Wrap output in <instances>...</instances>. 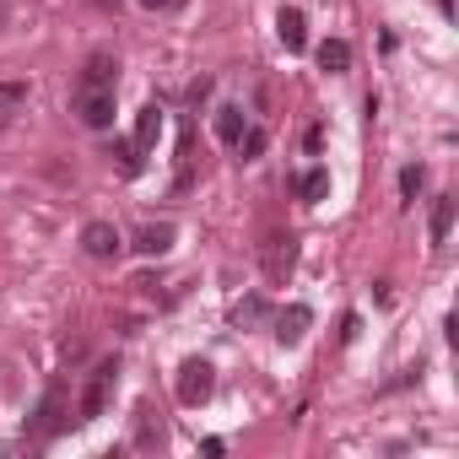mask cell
<instances>
[{
  "label": "cell",
  "mask_w": 459,
  "mask_h": 459,
  "mask_svg": "<svg viewBox=\"0 0 459 459\" xmlns=\"http://www.w3.org/2000/svg\"><path fill=\"white\" fill-rule=\"evenodd\" d=\"M276 33H281L287 55H303V49H308V22H303V12H298V6H287V12L276 17Z\"/></svg>",
  "instance_id": "cell-8"
},
{
  "label": "cell",
  "mask_w": 459,
  "mask_h": 459,
  "mask_svg": "<svg viewBox=\"0 0 459 459\" xmlns=\"http://www.w3.org/2000/svg\"><path fill=\"white\" fill-rule=\"evenodd\" d=\"M260 314H265V303H260V298H249V303H238V314H233V319H238V325H255Z\"/></svg>",
  "instance_id": "cell-21"
},
{
  "label": "cell",
  "mask_w": 459,
  "mask_h": 459,
  "mask_svg": "<svg viewBox=\"0 0 459 459\" xmlns=\"http://www.w3.org/2000/svg\"><path fill=\"white\" fill-rule=\"evenodd\" d=\"M28 103V82H0V130L12 125V114Z\"/></svg>",
  "instance_id": "cell-15"
},
{
  "label": "cell",
  "mask_w": 459,
  "mask_h": 459,
  "mask_svg": "<svg viewBox=\"0 0 459 459\" xmlns=\"http://www.w3.org/2000/svg\"><path fill=\"white\" fill-rule=\"evenodd\" d=\"M260 260H265V276L281 287V281L292 276V265H298V238H292V233H271L265 249H260Z\"/></svg>",
  "instance_id": "cell-4"
},
{
  "label": "cell",
  "mask_w": 459,
  "mask_h": 459,
  "mask_svg": "<svg viewBox=\"0 0 459 459\" xmlns=\"http://www.w3.org/2000/svg\"><path fill=\"white\" fill-rule=\"evenodd\" d=\"M238 146H244V157H260V152H265V130H244Z\"/></svg>",
  "instance_id": "cell-20"
},
{
  "label": "cell",
  "mask_w": 459,
  "mask_h": 459,
  "mask_svg": "<svg viewBox=\"0 0 459 459\" xmlns=\"http://www.w3.org/2000/svg\"><path fill=\"white\" fill-rule=\"evenodd\" d=\"M448 227H454V195H437V200H432V221H427V238L443 244Z\"/></svg>",
  "instance_id": "cell-14"
},
{
  "label": "cell",
  "mask_w": 459,
  "mask_h": 459,
  "mask_svg": "<svg viewBox=\"0 0 459 459\" xmlns=\"http://www.w3.org/2000/svg\"><path fill=\"white\" fill-rule=\"evenodd\" d=\"M135 448H162V421H157L152 405L135 411Z\"/></svg>",
  "instance_id": "cell-13"
},
{
  "label": "cell",
  "mask_w": 459,
  "mask_h": 459,
  "mask_svg": "<svg viewBox=\"0 0 459 459\" xmlns=\"http://www.w3.org/2000/svg\"><path fill=\"white\" fill-rule=\"evenodd\" d=\"M421 184H427V168H405V173H400V195H405V200H416Z\"/></svg>",
  "instance_id": "cell-19"
},
{
  "label": "cell",
  "mask_w": 459,
  "mask_h": 459,
  "mask_svg": "<svg viewBox=\"0 0 459 459\" xmlns=\"http://www.w3.org/2000/svg\"><path fill=\"white\" fill-rule=\"evenodd\" d=\"M308 325H314V314H308L303 303H292V308L276 319V341H281V346H298V341L308 335Z\"/></svg>",
  "instance_id": "cell-10"
},
{
  "label": "cell",
  "mask_w": 459,
  "mask_h": 459,
  "mask_svg": "<svg viewBox=\"0 0 459 459\" xmlns=\"http://www.w3.org/2000/svg\"><path fill=\"white\" fill-rule=\"evenodd\" d=\"M76 87H119V60H114L108 49H98V55L87 60V71H82Z\"/></svg>",
  "instance_id": "cell-9"
},
{
  "label": "cell",
  "mask_w": 459,
  "mask_h": 459,
  "mask_svg": "<svg viewBox=\"0 0 459 459\" xmlns=\"http://www.w3.org/2000/svg\"><path fill=\"white\" fill-rule=\"evenodd\" d=\"M157 135H162V108H157V103H146V108H141V119H135V135H130V141H135L141 152H152V146H157Z\"/></svg>",
  "instance_id": "cell-12"
},
{
  "label": "cell",
  "mask_w": 459,
  "mask_h": 459,
  "mask_svg": "<svg viewBox=\"0 0 459 459\" xmlns=\"http://www.w3.org/2000/svg\"><path fill=\"white\" fill-rule=\"evenodd\" d=\"M6 17H12V12H6V0H0V28H6Z\"/></svg>",
  "instance_id": "cell-25"
},
{
  "label": "cell",
  "mask_w": 459,
  "mask_h": 459,
  "mask_svg": "<svg viewBox=\"0 0 459 459\" xmlns=\"http://www.w3.org/2000/svg\"><path fill=\"white\" fill-rule=\"evenodd\" d=\"M114 157H119V173H125V178H135V173L146 168V152H141L135 141H114Z\"/></svg>",
  "instance_id": "cell-18"
},
{
  "label": "cell",
  "mask_w": 459,
  "mask_h": 459,
  "mask_svg": "<svg viewBox=\"0 0 459 459\" xmlns=\"http://www.w3.org/2000/svg\"><path fill=\"white\" fill-rule=\"evenodd\" d=\"M211 389H216V368H211L205 357H189V362L178 368V400H184V405H205Z\"/></svg>",
  "instance_id": "cell-3"
},
{
  "label": "cell",
  "mask_w": 459,
  "mask_h": 459,
  "mask_svg": "<svg viewBox=\"0 0 459 459\" xmlns=\"http://www.w3.org/2000/svg\"><path fill=\"white\" fill-rule=\"evenodd\" d=\"M173 221H152V227H141L135 233V255H146V260H157V255H168L173 249Z\"/></svg>",
  "instance_id": "cell-7"
},
{
  "label": "cell",
  "mask_w": 459,
  "mask_h": 459,
  "mask_svg": "<svg viewBox=\"0 0 459 459\" xmlns=\"http://www.w3.org/2000/svg\"><path fill=\"white\" fill-rule=\"evenodd\" d=\"M98 6H103V12H119V0H98Z\"/></svg>",
  "instance_id": "cell-24"
},
{
  "label": "cell",
  "mask_w": 459,
  "mask_h": 459,
  "mask_svg": "<svg viewBox=\"0 0 459 459\" xmlns=\"http://www.w3.org/2000/svg\"><path fill=\"white\" fill-rule=\"evenodd\" d=\"M76 119L87 130H108L114 125V87H76Z\"/></svg>",
  "instance_id": "cell-2"
},
{
  "label": "cell",
  "mask_w": 459,
  "mask_h": 459,
  "mask_svg": "<svg viewBox=\"0 0 459 459\" xmlns=\"http://www.w3.org/2000/svg\"><path fill=\"white\" fill-rule=\"evenodd\" d=\"M238 135H244V108L238 103H221L216 108V141L221 146H238Z\"/></svg>",
  "instance_id": "cell-11"
},
{
  "label": "cell",
  "mask_w": 459,
  "mask_h": 459,
  "mask_svg": "<svg viewBox=\"0 0 459 459\" xmlns=\"http://www.w3.org/2000/svg\"><path fill=\"white\" fill-rule=\"evenodd\" d=\"M357 330H362V319H357V314H346V325H341V341H357Z\"/></svg>",
  "instance_id": "cell-22"
},
{
  "label": "cell",
  "mask_w": 459,
  "mask_h": 459,
  "mask_svg": "<svg viewBox=\"0 0 459 459\" xmlns=\"http://www.w3.org/2000/svg\"><path fill=\"white\" fill-rule=\"evenodd\" d=\"M82 249H87L92 260H119L125 238H119L114 221H87V227H82Z\"/></svg>",
  "instance_id": "cell-6"
},
{
  "label": "cell",
  "mask_w": 459,
  "mask_h": 459,
  "mask_svg": "<svg viewBox=\"0 0 459 459\" xmlns=\"http://www.w3.org/2000/svg\"><path fill=\"white\" fill-rule=\"evenodd\" d=\"M319 65L325 71H351V44L346 39H325L319 44Z\"/></svg>",
  "instance_id": "cell-16"
},
{
  "label": "cell",
  "mask_w": 459,
  "mask_h": 459,
  "mask_svg": "<svg viewBox=\"0 0 459 459\" xmlns=\"http://www.w3.org/2000/svg\"><path fill=\"white\" fill-rule=\"evenodd\" d=\"M114 384H119V362H98L92 378H87V389H82L76 416H82V421H98V416L108 411V400H114Z\"/></svg>",
  "instance_id": "cell-1"
},
{
  "label": "cell",
  "mask_w": 459,
  "mask_h": 459,
  "mask_svg": "<svg viewBox=\"0 0 459 459\" xmlns=\"http://www.w3.org/2000/svg\"><path fill=\"white\" fill-rule=\"evenodd\" d=\"M65 421H71V411H65V384L55 378V384L44 389V400H39V421H33V432H39V437H55Z\"/></svg>",
  "instance_id": "cell-5"
},
{
  "label": "cell",
  "mask_w": 459,
  "mask_h": 459,
  "mask_svg": "<svg viewBox=\"0 0 459 459\" xmlns=\"http://www.w3.org/2000/svg\"><path fill=\"white\" fill-rule=\"evenodd\" d=\"M298 195H303L308 205H319V200L330 195V173H325V168H308V173L298 178Z\"/></svg>",
  "instance_id": "cell-17"
},
{
  "label": "cell",
  "mask_w": 459,
  "mask_h": 459,
  "mask_svg": "<svg viewBox=\"0 0 459 459\" xmlns=\"http://www.w3.org/2000/svg\"><path fill=\"white\" fill-rule=\"evenodd\" d=\"M146 12H173V6H184V0H141Z\"/></svg>",
  "instance_id": "cell-23"
}]
</instances>
